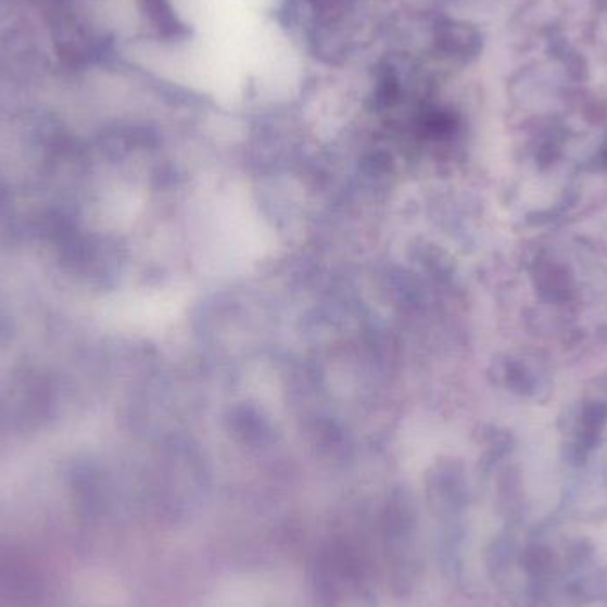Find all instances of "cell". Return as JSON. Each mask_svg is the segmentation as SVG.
<instances>
[{
    "mask_svg": "<svg viewBox=\"0 0 607 607\" xmlns=\"http://www.w3.org/2000/svg\"><path fill=\"white\" fill-rule=\"evenodd\" d=\"M439 50L457 61H471L481 50V35L472 25L446 22L435 33Z\"/></svg>",
    "mask_w": 607,
    "mask_h": 607,
    "instance_id": "cell-1",
    "label": "cell"
},
{
    "mask_svg": "<svg viewBox=\"0 0 607 607\" xmlns=\"http://www.w3.org/2000/svg\"><path fill=\"white\" fill-rule=\"evenodd\" d=\"M540 288H542V292L549 293V296L561 299V296H567V292L570 290L569 277L558 265H545L540 270Z\"/></svg>",
    "mask_w": 607,
    "mask_h": 607,
    "instance_id": "cell-2",
    "label": "cell"
},
{
    "mask_svg": "<svg viewBox=\"0 0 607 607\" xmlns=\"http://www.w3.org/2000/svg\"><path fill=\"white\" fill-rule=\"evenodd\" d=\"M151 16L155 20L161 29L173 30L175 29V15L170 11L169 2L167 0H144Z\"/></svg>",
    "mask_w": 607,
    "mask_h": 607,
    "instance_id": "cell-3",
    "label": "cell"
}]
</instances>
